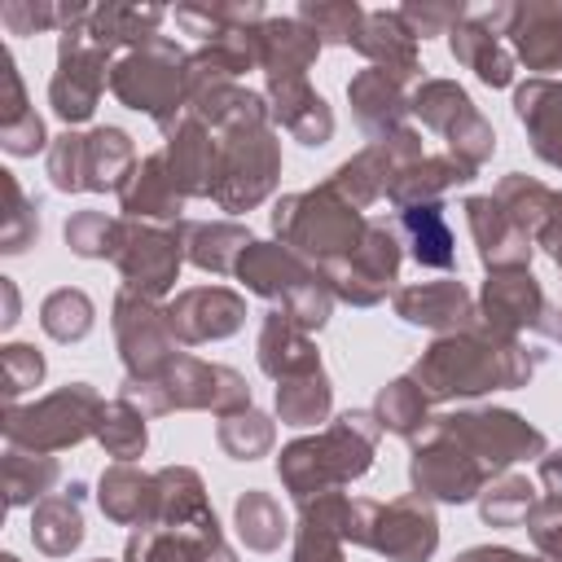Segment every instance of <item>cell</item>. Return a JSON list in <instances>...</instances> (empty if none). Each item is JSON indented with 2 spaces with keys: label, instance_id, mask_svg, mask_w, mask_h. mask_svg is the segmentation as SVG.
<instances>
[{
  "label": "cell",
  "instance_id": "cell-1",
  "mask_svg": "<svg viewBox=\"0 0 562 562\" xmlns=\"http://www.w3.org/2000/svg\"><path fill=\"white\" fill-rule=\"evenodd\" d=\"M536 356H522L514 342H470V338H452V342H435L426 364H417V378L430 382V395H479V391H496V386H514L522 378H531Z\"/></svg>",
  "mask_w": 562,
  "mask_h": 562
},
{
  "label": "cell",
  "instance_id": "cell-2",
  "mask_svg": "<svg viewBox=\"0 0 562 562\" xmlns=\"http://www.w3.org/2000/svg\"><path fill=\"white\" fill-rule=\"evenodd\" d=\"M373 422L369 413H347L338 422V430H329L325 439H303L294 448L281 452V479L290 483V492L299 501H307L312 492H325L329 483L356 479L369 470V452H373Z\"/></svg>",
  "mask_w": 562,
  "mask_h": 562
},
{
  "label": "cell",
  "instance_id": "cell-3",
  "mask_svg": "<svg viewBox=\"0 0 562 562\" xmlns=\"http://www.w3.org/2000/svg\"><path fill=\"white\" fill-rule=\"evenodd\" d=\"M101 422V400L88 382H70L35 404H9L4 413V439L9 448H26V452H57L70 448L88 435H97Z\"/></svg>",
  "mask_w": 562,
  "mask_h": 562
},
{
  "label": "cell",
  "instance_id": "cell-4",
  "mask_svg": "<svg viewBox=\"0 0 562 562\" xmlns=\"http://www.w3.org/2000/svg\"><path fill=\"white\" fill-rule=\"evenodd\" d=\"M132 167V140L119 127H97L88 136H57L48 145V176L61 193L79 189H123Z\"/></svg>",
  "mask_w": 562,
  "mask_h": 562
},
{
  "label": "cell",
  "instance_id": "cell-5",
  "mask_svg": "<svg viewBox=\"0 0 562 562\" xmlns=\"http://www.w3.org/2000/svg\"><path fill=\"white\" fill-rule=\"evenodd\" d=\"M180 61H184V57H180L167 40H149L145 48L127 53V57L110 70V88L119 92V101H127L132 110L154 114V119L167 127V123H171L167 110L180 105V79H184Z\"/></svg>",
  "mask_w": 562,
  "mask_h": 562
},
{
  "label": "cell",
  "instance_id": "cell-6",
  "mask_svg": "<svg viewBox=\"0 0 562 562\" xmlns=\"http://www.w3.org/2000/svg\"><path fill=\"white\" fill-rule=\"evenodd\" d=\"M105 61L110 53L92 44L83 31H66L57 48V75L48 83V101L61 123H83L97 110V97L105 88Z\"/></svg>",
  "mask_w": 562,
  "mask_h": 562
},
{
  "label": "cell",
  "instance_id": "cell-7",
  "mask_svg": "<svg viewBox=\"0 0 562 562\" xmlns=\"http://www.w3.org/2000/svg\"><path fill=\"white\" fill-rule=\"evenodd\" d=\"M417 110H422V119L430 123V127H439L448 140H452V149L461 154V162L465 167H474V162H483L487 154H492V127L470 110V97L457 88V83H443V79H435V83H426L422 92H417Z\"/></svg>",
  "mask_w": 562,
  "mask_h": 562
},
{
  "label": "cell",
  "instance_id": "cell-8",
  "mask_svg": "<svg viewBox=\"0 0 562 562\" xmlns=\"http://www.w3.org/2000/svg\"><path fill=\"white\" fill-rule=\"evenodd\" d=\"M110 259L123 268L127 290H140V294H162L180 268L176 237H162L154 228H132V224H119V241Z\"/></svg>",
  "mask_w": 562,
  "mask_h": 562
},
{
  "label": "cell",
  "instance_id": "cell-9",
  "mask_svg": "<svg viewBox=\"0 0 562 562\" xmlns=\"http://www.w3.org/2000/svg\"><path fill=\"white\" fill-rule=\"evenodd\" d=\"M167 312H154L149 303H140L132 290L114 303V329H119V347L123 360L132 369L136 382H149L154 369H162L167 347H171V325L162 321Z\"/></svg>",
  "mask_w": 562,
  "mask_h": 562
},
{
  "label": "cell",
  "instance_id": "cell-10",
  "mask_svg": "<svg viewBox=\"0 0 562 562\" xmlns=\"http://www.w3.org/2000/svg\"><path fill=\"white\" fill-rule=\"evenodd\" d=\"M272 171H277V149L263 132H250V136H237V145L228 149L224 158V171L215 180V198L237 211V206H250L268 193L272 184Z\"/></svg>",
  "mask_w": 562,
  "mask_h": 562
},
{
  "label": "cell",
  "instance_id": "cell-11",
  "mask_svg": "<svg viewBox=\"0 0 562 562\" xmlns=\"http://www.w3.org/2000/svg\"><path fill=\"white\" fill-rule=\"evenodd\" d=\"M435 540H439L435 514H430L422 501H400V505L373 514L369 544L382 549V553L395 558V562H422V558H430Z\"/></svg>",
  "mask_w": 562,
  "mask_h": 562
},
{
  "label": "cell",
  "instance_id": "cell-12",
  "mask_svg": "<svg viewBox=\"0 0 562 562\" xmlns=\"http://www.w3.org/2000/svg\"><path fill=\"white\" fill-rule=\"evenodd\" d=\"M171 334H180L184 342H202V338H224L241 325V299L228 290H189L171 303L167 312Z\"/></svg>",
  "mask_w": 562,
  "mask_h": 562
},
{
  "label": "cell",
  "instance_id": "cell-13",
  "mask_svg": "<svg viewBox=\"0 0 562 562\" xmlns=\"http://www.w3.org/2000/svg\"><path fill=\"white\" fill-rule=\"evenodd\" d=\"M83 483H70V492L44 496L31 509V540L35 549H44L48 558H66L70 549H79L83 540V509H79Z\"/></svg>",
  "mask_w": 562,
  "mask_h": 562
},
{
  "label": "cell",
  "instance_id": "cell-14",
  "mask_svg": "<svg viewBox=\"0 0 562 562\" xmlns=\"http://www.w3.org/2000/svg\"><path fill=\"white\" fill-rule=\"evenodd\" d=\"M509 22H514L509 35H514L527 66H536V70L562 66V4H553V9H509Z\"/></svg>",
  "mask_w": 562,
  "mask_h": 562
},
{
  "label": "cell",
  "instance_id": "cell-15",
  "mask_svg": "<svg viewBox=\"0 0 562 562\" xmlns=\"http://www.w3.org/2000/svg\"><path fill=\"white\" fill-rule=\"evenodd\" d=\"M259 364L272 378H303V373H316L321 369V360L299 338V329H294L290 316H268L263 338H259Z\"/></svg>",
  "mask_w": 562,
  "mask_h": 562
},
{
  "label": "cell",
  "instance_id": "cell-16",
  "mask_svg": "<svg viewBox=\"0 0 562 562\" xmlns=\"http://www.w3.org/2000/svg\"><path fill=\"white\" fill-rule=\"evenodd\" d=\"M272 92H277V101H281V105H277L281 123H285L303 145H325V140H329L334 119H329V110H325V101H321L316 92H307L299 79H277Z\"/></svg>",
  "mask_w": 562,
  "mask_h": 562
},
{
  "label": "cell",
  "instance_id": "cell-17",
  "mask_svg": "<svg viewBox=\"0 0 562 562\" xmlns=\"http://www.w3.org/2000/svg\"><path fill=\"white\" fill-rule=\"evenodd\" d=\"M162 167H167V158H145V162L127 176V184L119 189L123 211H132V215H158V220L180 211L176 180H171V176H162Z\"/></svg>",
  "mask_w": 562,
  "mask_h": 562
},
{
  "label": "cell",
  "instance_id": "cell-18",
  "mask_svg": "<svg viewBox=\"0 0 562 562\" xmlns=\"http://www.w3.org/2000/svg\"><path fill=\"white\" fill-rule=\"evenodd\" d=\"M53 483H57V461L48 452H26V448L4 452V505L9 509L44 501Z\"/></svg>",
  "mask_w": 562,
  "mask_h": 562
},
{
  "label": "cell",
  "instance_id": "cell-19",
  "mask_svg": "<svg viewBox=\"0 0 562 562\" xmlns=\"http://www.w3.org/2000/svg\"><path fill=\"white\" fill-rule=\"evenodd\" d=\"M97 501H101L105 518H114V522H145L154 509V479H145L127 465H114L101 474Z\"/></svg>",
  "mask_w": 562,
  "mask_h": 562
},
{
  "label": "cell",
  "instance_id": "cell-20",
  "mask_svg": "<svg viewBox=\"0 0 562 562\" xmlns=\"http://www.w3.org/2000/svg\"><path fill=\"white\" fill-rule=\"evenodd\" d=\"M356 44H360L369 57L386 61V70H395V75H413V70H417L413 31L400 26V13H369V18H364V31L356 35Z\"/></svg>",
  "mask_w": 562,
  "mask_h": 562
},
{
  "label": "cell",
  "instance_id": "cell-21",
  "mask_svg": "<svg viewBox=\"0 0 562 562\" xmlns=\"http://www.w3.org/2000/svg\"><path fill=\"white\" fill-rule=\"evenodd\" d=\"M400 316L413 325H457L465 316V290L457 281H435V285H413L400 294Z\"/></svg>",
  "mask_w": 562,
  "mask_h": 562
},
{
  "label": "cell",
  "instance_id": "cell-22",
  "mask_svg": "<svg viewBox=\"0 0 562 562\" xmlns=\"http://www.w3.org/2000/svg\"><path fill=\"white\" fill-rule=\"evenodd\" d=\"M162 22V9H123V4H105V9H92L88 22L79 26L92 44H101L105 53L123 40H145L154 26Z\"/></svg>",
  "mask_w": 562,
  "mask_h": 562
},
{
  "label": "cell",
  "instance_id": "cell-23",
  "mask_svg": "<svg viewBox=\"0 0 562 562\" xmlns=\"http://www.w3.org/2000/svg\"><path fill=\"white\" fill-rule=\"evenodd\" d=\"M483 299H487V316H496L501 329L527 325V321H536V312H540V285H536L527 272L492 277Z\"/></svg>",
  "mask_w": 562,
  "mask_h": 562
},
{
  "label": "cell",
  "instance_id": "cell-24",
  "mask_svg": "<svg viewBox=\"0 0 562 562\" xmlns=\"http://www.w3.org/2000/svg\"><path fill=\"white\" fill-rule=\"evenodd\" d=\"M452 53H457L465 66H474V70H479V79H483V83H492V88L509 83V75H514L509 57L496 48V40L487 35V26H474V22L457 26V31H452Z\"/></svg>",
  "mask_w": 562,
  "mask_h": 562
},
{
  "label": "cell",
  "instance_id": "cell-25",
  "mask_svg": "<svg viewBox=\"0 0 562 562\" xmlns=\"http://www.w3.org/2000/svg\"><path fill=\"white\" fill-rule=\"evenodd\" d=\"M40 325L48 338L57 342H79L88 329H92V299L83 290H53L40 307Z\"/></svg>",
  "mask_w": 562,
  "mask_h": 562
},
{
  "label": "cell",
  "instance_id": "cell-26",
  "mask_svg": "<svg viewBox=\"0 0 562 562\" xmlns=\"http://www.w3.org/2000/svg\"><path fill=\"white\" fill-rule=\"evenodd\" d=\"M351 105L360 114L364 127H391L400 114H404V101H400V88L386 79V70H364L356 83H351Z\"/></svg>",
  "mask_w": 562,
  "mask_h": 562
},
{
  "label": "cell",
  "instance_id": "cell-27",
  "mask_svg": "<svg viewBox=\"0 0 562 562\" xmlns=\"http://www.w3.org/2000/svg\"><path fill=\"white\" fill-rule=\"evenodd\" d=\"M277 408L290 426H312L329 413V386L325 373H303V378H285V386H277Z\"/></svg>",
  "mask_w": 562,
  "mask_h": 562
},
{
  "label": "cell",
  "instance_id": "cell-28",
  "mask_svg": "<svg viewBox=\"0 0 562 562\" xmlns=\"http://www.w3.org/2000/svg\"><path fill=\"white\" fill-rule=\"evenodd\" d=\"M97 439L105 443V452H110V457L132 461V457H140V452H145V422H140V413H136L127 400L101 404Z\"/></svg>",
  "mask_w": 562,
  "mask_h": 562
},
{
  "label": "cell",
  "instance_id": "cell-29",
  "mask_svg": "<svg viewBox=\"0 0 562 562\" xmlns=\"http://www.w3.org/2000/svg\"><path fill=\"white\" fill-rule=\"evenodd\" d=\"M4 176V224H0V250L4 255H22L35 233H40V215H35V202H26L22 184L13 180V171H0Z\"/></svg>",
  "mask_w": 562,
  "mask_h": 562
},
{
  "label": "cell",
  "instance_id": "cell-30",
  "mask_svg": "<svg viewBox=\"0 0 562 562\" xmlns=\"http://www.w3.org/2000/svg\"><path fill=\"white\" fill-rule=\"evenodd\" d=\"M404 224H408V233L417 241L413 255L422 263H430V268H448L452 263V233H448V224H443V215L435 206H413L404 215Z\"/></svg>",
  "mask_w": 562,
  "mask_h": 562
},
{
  "label": "cell",
  "instance_id": "cell-31",
  "mask_svg": "<svg viewBox=\"0 0 562 562\" xmlns=\"http://www.w3.org/2000/svg\"><path fill=\"white\" fill-rule=\"evenodd\" d=\"M237 527H241V540L250 549H277L281 536H285V522H281L277 505L268 496H259V492H246L237 501Z\"/></svg>",
  "mask_w": 562,
  "mask_h": 562
},
{
  "label": "cell",
  "instance_id": "cell-32",
  "mask_svg": "<svg viewBox=\"0 0 562 562\" xmlns=\"http://www.w3.org/2000/svg\"><path fill=\"white\" fill-rule=\"evenodd\" d=\"M66 241L83 259H110L114 241H119V220H105L101 211H83L66 224Z\"/></svg>",
  "mask_w": 562,
  "mask_h": 562
},
{
  "label": "cell",
  "instance_id": "cell-33",
  "mask_svg": "<svg viewBox=\"0 0 562 562\" xmlns=\"http://www.w3.org/2000/svg\"><path fill=\"white\" fill-rule=\"evenodd\" d=\"M422 413H426L422 386H413L408 378H404V382H391V386L382 391V400H378L382 426H391V430H400V435H413L417 422H422Z\"/></svg>",
  "mask_w": 562,
  "mask_h": 562
},
{
  "label": "cell",
  "instance_id": "cell-34",
  "mask_svg": "<svg viewBox=\"0 0 562 562\" xmlns=\"http://www.w3.org/2000/svg\"><path fill=\"white\" fill-rule=\"evenodd\" d=\"M0 364H4V395H9V404H18V395L40 386V378H44V356L31 342H9Z\"/></svg>",
  "mask_w": 562,
  "mask_h": 562
},
{
  "label": "cell",
  "instance_id": "cell-35",
  "mask_svg": "<svg viewBox=\"0 0 562 562\" xmlns=\"http://www.w3.org/2000/svg\"><path fill=\"white\" fill-rule=\"evenodd\" d=\"M220 443H224L237 461H250L255 452H263V448L272 443V426H268V417H259V413H237V417H228V422L220 426Z\"/></svg>",
  "mask_w": 562,
  "mask_h": 562
},
{
  "label": "cell",
  "instance_id": "cell-36",
  "mask_svg": "<svg viewBox=\"0 0 562 562\" xmlns=\"http://www.w3.org/2000/svg\"><path fill=\"white\" fill-rule=\"evenodd\" d=\"M527 509H531V483L527 479H501L496 492H487V501H483V518L496 527L527 518Z\"/></svg>",
  "mask_w": 562,
  "mask_h": 562
},
{
  "label": "cell",
  "instance_id": "cell-37",
  "mask_svg": "<svg viewBox=\"0 0 562 562\" xmlns=\"http://www.w3.org/2000/svg\"><path fill=\"white\" fill-rule=\"evenodd\" d=\"M299 18L303 22H312L316 26V35H325V40H356L360 35V9L356 4H338V9H299Z\"/></svg>",
  "mask_w": 562,
  "mask_h": 562
},
{
  "label": "cell",
  "instance_id": "cell-38",
  "mask_svg": "<svg viewBox=\"0 0 562 562\" xmlns=\"http://www.w3.org/2000/svg\"><path fill=\"white\" fill-rule=\"evenodd\" d=\"M0 145H4V154H13V158H31L35 149H44V123H40V114H26L22 123L4 127V132H0Z\"/></svg>",
  "mask_w": 562,
  "mask_h": 562
},
{
  "label": "cell",
  "instance_id": "cell-39",
  "mask_svg": "<svg viewBox=\"0 0 562 562\" xmlns=\"http://www.w3.org/2000/svg\"><path fill=\"white\" fill-rule=\"evenodd\" d=\"M294 562H342V553H338V540H334V531H325V527H312V522H303V536H299Z\"/></svg>",
  "mask_w": 562,
  "mask_h": 562
},
{
  "label": "cell",
  "instance_id": "cell-40",
  "mask_svg": "<svg viewBox=\"0 0 562 562\" xmlns=\"http://www.w3.org/2000/svg\"><path fill=\"white\" fill-rule=\"evenodd\" d=\"M0 294H4V316H0V325L13 329V325H18V285L0 277Z\"/></svg>",
  "mask_w": 562,
  "mask_h": 562
},
{
  "label": "cell",
  "instance_id": "cell-41",
  "mask_svg": "<svg viewBox=\"0 0 562 562\" xmlns=\"http://www.w3.org/2000/svg\"><path fill=\"white\" fill-rule=\"evenodd\" d=\"M461 562H527V558H518V553H509V549H474V553H465Z\"/></svg>",
  "mask_w": 562,
  "mask_h": 562
},
{
  "label": "cell",
  "instance_id": "cell-42",
  "mask_svg": "<svg viewBox=\"0 0 562 562\" xmlns=\"http://www.w3.org/2000/svg\"><path fill=\"white\" fill-rule=\"evenodd\" d=\"M0 562H18V558H13V553H4V558H0Z\"/></svg>",
  "mask_w": 562,
  "mask_h": 562
},
{
  "label": "cell",
  "instance_id": "cell-43",
  "mask_svg": "<svg viewBox=\"0 0 562 562\" xmlns=\"http://www.w3.org/2000/svg\"><path fill=\"white\" fill-rule=\"evenodd\" d=\"M97 562H105V558H97Z\"/></svg>",
  "mask_w": 562,
  "mask_h": 562
}]
</instances>
